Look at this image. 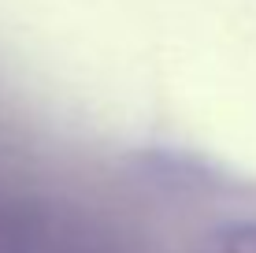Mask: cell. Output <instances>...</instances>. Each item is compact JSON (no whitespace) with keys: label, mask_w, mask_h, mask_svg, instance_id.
<instances>
[{"label":"cell","mask_w":256,"mask_h":253,"mask_svg":"<svg viewBox=\"0 0 256 253\" xmlns=\"http://www.w3.org/2000/svg\"><path fill=\"white\" fill-rule=\"evenodd\" d=\"M0 253H108L48 208L0 205Z\"/></svg>","instance_id":"6da1fadb"},{"label":"cell","mask_w":256,"mask_h":253,"mask_svg":"<svg viewBox=\"0 0 256 253\" xmlns=\"http://www.w3.org/2000/svg\"><path fill=\"white\" fill-rule=\"evenodd\" d=\"M204 253H256V223H234L219 231Z\"/></svg>","instance_id":"7a4b0ae2"}]
</instances>
